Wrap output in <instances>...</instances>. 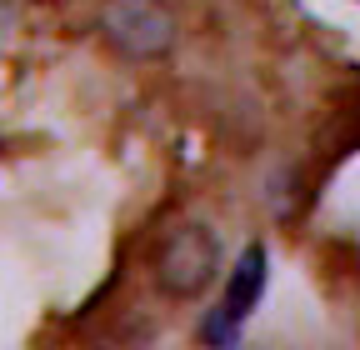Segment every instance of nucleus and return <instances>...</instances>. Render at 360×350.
I'll use <instances>...</instances> for the list:
<instances>
[{
	"mask_svg": "<svg viewBox=\"0 0 360 350\" xmlns=\"http://www.w3.org/2000/svg\"><path fill=\"white\" fill-rule=\"evenodd\" d=\"M155 285L170 295V300H195L215 285L220 276V235L200 221H180L165 231V240L155 245Z\"/></svg>",
	"mask_w": 360,
	"mask_h": 350,
	"instance_id": "f257e3e1",
	"label": "nucleus"
},
{
	"mask_svg": "<svg viewBox=\"0 0 360 350\" xmlns=\"http://www.w3.org/2000/svg\"><path fill=\"white\" fill-rule=\"evenodd\" d=\"M175 35L180 25L165 0H101V40L125 60H165Z\"/></svg>",
	"mask_w": 360,
	"mask_h": 350,
	"instance_id": "f03ea898",
	"label": "nucleus"
},
{
	"mask_svg": "<svg viewBox=\"0 0 360 350\" xmlns=\"http://www.w3.org/2000/svg\"><path fill=\"white\" fill-rule=\"evenodd\" d=\"M265 285H270V250H265L260 240H250V245L240 250V260H236L231 280H225L220 316H225V320H236V325H245V320H250V311H260Z\"/></svg>",
	"mask_w": 360,
	"mask_h": 350,
	"instance_id": "7ed1b4c3",
	"label": "nucleus"
}]
</instances>
